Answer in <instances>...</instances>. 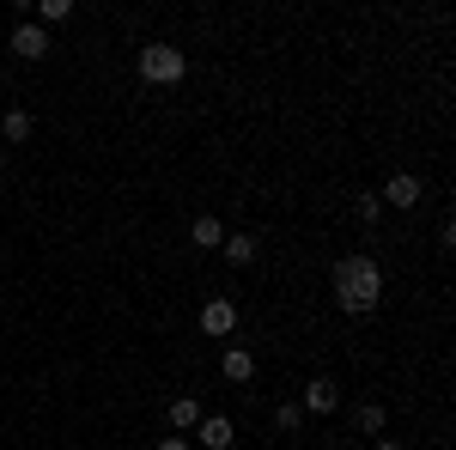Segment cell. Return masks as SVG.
<instances>
[{"mask_svg":"<svg viewBox=\"0 0 456 450\" xmlns=\"http://www.w3.org/2000/svg\"><path fill=\"white\" fill-rule=\"evenodd\" d=\"M335 305L347 316H371L384 305V268H378L371 256H347V262L335 268Z\"/></svg>","mask_w":456,"mask_h":450,"instance_id":"1","label":"cell"},{"mask_svg":"<svg viewBox=\"0 0 456 450\" xmlns=\"http://www.w3.org/2000/svg\"><path fill=\"white\" fill-rule=\"evenodd\" d=\"M141 73L152 79V86H176V79L189 73V61H183L176 43H146V49H141Z\"/></svg>","mask_w":456,"mask_h":450,"instance_id":"2","label":"cell"},{"mask_svg":"<svg viewBox=\"0 0 456 450\" xmlns=\"http://www.w3.org/2000/svg\"><path fill=\"white\" fill-rule=\"evenodd\" d=\"M12 55L43 61V55H49V31H43V25H31V19H19V25H12Z\"/></svg>","mask_w":456,"mask_h":450,"instance_id":"3","label":"cell"},{"mask_svg":"<svg viewBox=\"0 0 456 450\" xmlns=\"http://www.w3.org/2000/svg\"><path fill=\"white\" fill-rule=\"evenodd\" d=\"M201 329H208L213 341H225V335L238 329V305H232V299H208V305H201Z\"/></svg>","mask_w":456,"mask_h":450,"instance_id":"4","label":"cell"},{"mask_svg":"<svg viewBox=\"0 0 456 450\" xmlns=\"http://www.w3.org/2000/svg\"><path fill=\"white\" fill-rule=\"evenodd\" d=\"M420 195H426L420 176L402 171V176H389V183H384V195H378V201H384V208H420Z\"/></svg>","mask_w":456,"mask_h":450,"instance_id":"5","label":"cell"},{"mask_svg":"<svg viewBox=\"0 0 456 450\" xmlns=\"http://www.w3.org/2000/svg\"><path fill=\"white\" fill-rule=\"evenodd\" d=\"M305 408H311V414H335V408H341V389L329 378H311L305 383Z\"/></svg>","mask_w":456,"mask_h":450,"instance_id":"6","label":"cell"},{"mask_svg":"<svg viewBox=\"0 0 456 450\" xmlns=\"http://www.w3.org/2000/svg\"><path fill=\"white\" fill-rule=\"evenodd\" d=\"M195 432H201V445L208 450H232V438H238V426H232V420H201V426H195Z\"/></svg>","mask_w":456,"mask_h":450,"instance_id":"7","label":"cell"},{"mask_svg":"<svg viewBox=\"0 0 456 450\" xmlns=\"http://www.w3.org/2000/svg\"><path fill=\"white\" fill-rule=\"evenodd\" d=\"M219 250H225V262H232V268H249V262H256V250H262V243L249 238V232H232V238L219 243Z\"/></svg>","mask_w":456,"mask_h":450,"instance_id":"8","label":"cell"},{"mask_svg":"<svg viewBox=\"0 0 456 450\" xmlns=\"http://www.w3.org/2000/svg\"><path fill=\"white\" fill-rule=\"evenodd\" d=\"M189 238H195V250H219V243H225V225H219L213 213H201V219L189 225Z\"/></svg>","mask_w":456,"mask_h":450,"instance_id":"9","label":"cell"},{"mask_svg":"<svg viewBox=\"0 0 456 450\" xmlns=\"http://www.w3.org/2000/svg\"><path fill=\"white\" fill-rule=\"evenodd\" d=\"M219 365H225V378H232V383H249V378H256V359H249L244 347H225V359H219Z\"/></svg>","mask_w":456,"mask_h":450,"instance_id":"10","label":"cell"},{"mask_svg":"<svg viewBox=\"0 0 456 450\" xmlns=\"http://www.w3.org/2000/svg\"><path fill=\"white\" fill-rule=\"evenodd\" d=\"M171 426H176V432L201 426V402H195V396H176V402H171Z\"/></svg>","mask_w":456,"mask_h":450,"instance_id":"11","label":"cell"},{"mask_svg":"<svg viewBox=\"0 0 456 450\" xmlns=\"http://www.w3.org/2000/svg\"><path fill=\"white\" fill-rule=\"evenodd\" d=\"M0 135L12 140V146H19V140H31V110H6V122H0Z\"/></svg>","mask_w":456,"mask_h":450,"instance_id":"12","label":"cell"},{"mask_svg":"<svg viewBox=\"0 0 456 450\" xmlns=\"http://www.w3.org/2000/svg\"><path fill=\"white\" fill-rule=\"evenodd\" d=\"M384 426H389V414L378 408V402H365V408H359V432H365V438H378Z\"/></svg>","mask_w":456,"mask_h":450,"instance_id":"13","label":"cell"},{"mask_svg":"<svg viewBox=\"0 0 456 450\" xmlns=\"http://www.w3.org/2000/svg\"><path fill=\"white\" fill-rule=\"evenodd\" d=\"M298 420H305L298 402H281V408H274V426H281V432H298Z\"/></svg>","mask_w":456,"mask_h":450,"instance_id":"14","label":"cell"},{"mask_svg":"<svg viewBox=\"0 0 456 450\" xmlns=\"http://www.w3.org/2000/svg\"><path fill=\"white\" fill-rule=\"evenodd\" d=\"M353 213H359L365 225H378V219H384V201H378V195H359V201H353Z\"/></svg>","mask_w":456,"mask_h":450,"instance_id":"15","label":"cell"},{"mask_svg":"<svg viewBox=\"0 0 456 450\" xmlns=\"http://www.w3.org/2000/svg\"><path fill=\"white\" fill-rule=\"evenodd\" d=\"M37 12H43V25H55V19H68L73 6H68V0H43V6H37Z\"/></svg>","mask_w":456,"mask_h":450,"instance_id":"16","label":"cell"},{"mask_svg":"<svg viewBox=\"0 0 456 450\" xmlns=\"http://www.w3.org/2000/svg\"><path fill=\"white\" fill-rule=\"evenodd\" d=\"M159 450H195V445H189V438H165Z\"/></svg>","mask_w":456,"mask_h":450,"instance_id":"17","label":"cell"},{"mask_svg":"<svg viewBox=\"0 0 456 450\" xmlns=\"http://www.w3.org/2000/svg\"><path fill=\"white\" fill-rule=\"evenodd\" d=\"M371 450H402V445H395V438H378V445H371Z\"/></svg>","mask_w":456,"mask_h":450,"instance_id":"18","label":"cell"},{"mask_svg":"<svg viewBox=\"0 0 456 450\" xmlns=\"http://www.w3.org/2000/svg\"><path fill=\"white\" fill-rule=\"evenodd\" d=\"M0 171H6V152H0Z\"/></svg>","mask_w":456,"mask_h":450,"instance_id":"19","label":"cell"}]
</instances>
